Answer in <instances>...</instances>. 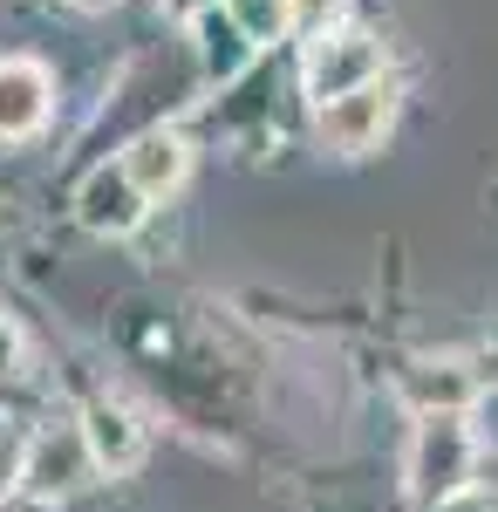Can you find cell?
<instances>
[{
    "label": "cell",
    "mask_w": 498,
    "mask_h": 512,
    "mask_svg": "<svg viewBox=\"0 0 498 512\" xmlns=\"http://www.w3.org/2000/svg\"><path fill=\"white\" fill-rule=\"evenodd\" d=\"M471 465H478V444L464 431V417H423L417 437H410V458H403L410 499L417 506H451V499H464Z\"/></svg>",
    "instance_id": "cell-1"
},
{
    "label": "cell",
    "mask_w": 498,
    "mask_h": 512,
    "mask_svg": "<svg viewBox=\"0 0 498 512\" xmlns=\"http://www.w3.org/2000/svg\"><path fill=\"white\" fill-rule=\"evenodd\" d=\"M96 472V458H89V437H82V417L76 424H41L28 437V451H21V492L41 499V506H55V499H76L82 485Z\"/></svg>",
    "instance_id": "cell-2"
},
{
    "label": "cell",
    "mask_w": 498,
    "mask_h": 512,
    "mask_svg": "<svg viewBox=\"0 0 498 512\" xmlns=\"http://www.w3.org/2000/svg\"><path fill=\"white\" fill-rule=\"evenodd\" d=\"M301 82H307V96H314V110L335 103V96L369 89V82H383V41L362 35V28H342V35H328V41H307Z\"/></svg>",
    "instance_id": "cell-3"
},
{
    "label": "cell",
    "mask_w": 498,
    "mask_h": 512,
    "mask_svg": "<svg viewBox=\"0 0 498 512\" xmlns=\"http://www.w3.org/2000/svg\"><path fill=\"white\" fill-rule=\"evenodd\" d=\"M389 123H396V82L383 76V82H369V89H355V96L321 103L314 110V137L335 158H362V151H376L389 137Z\"/></svg>",
    "instance_id": "cell-4"
},
{
    "label": "cell",
    "mask_w": 498,
    "mask_h": 512,
    "mask_svg": "<svg viewBox=\"0 0 498 512\" xmlns=\"http://www.w3.org/2000/svg\"><path fill=\"white\" fill-rule=\"evenodd\" d=\"M144 212H151V198L130 185V171H123V164H96V171L82 178V192H76V219L96 239L137 233V226H144Z\"/></svg>",
    "instance_id": "cell-5"
},
{
    "label": "cell",
    "mask_w": 498,
    "mask_h": 512,
    "mask_svg": "<svg viewBox=\"0 0 498 512\" xmlns=\"http://www.w3.org/2000/svg\"><path fill=\"white\" fill-rule=\"evenodd\" d=\"M55 82L35 55H0V144H21L48 123Z\"/></svg>",
    "instance_id": "cell-6"
},
{
    "label": "cell",
    "mask_w": 498,
    "mask_h": 512,
    "mask_svg": "<svg viewBox=\"0 0 498 512\" xmlns=\"http://www.w3.org/2000/svg\"><path fill=\"white\" fill-rule=\"evenodd\" d=\"M82 437H89V458H96V472L103 478H123L144 465V424L110 403V396H96L89 410H82Z\"/></svg>",
    "instance_id": "cell-7"
},
{
    "label": "cell",
    "mask_w": 498,
    "mask_h": 512,
    "mask_svg": "<svg viewBox=\"0 0 498 512\" xmlns=\"http://www.w3.org/2000/svg\"><path fill=\"white\" fill-rule=\"evenodd\" d=\"M123 171H130V185L151 198H171L185 185V171H192V144L178 137V130H144V137H130V151H123Z\"/></svg>",
    "instance_id": "cell-8"
},
{
    "label": "cell",
    "mask_w": 498,
    "mask_h": 512,
    "mask_svg": "<svg viewBox=\"0 0 498 512\" xmlns=\"http://www.w3.org/2000/svg\"><path fill=\"white\" fill-rule=\"evenodd\" d=\"M396 390H403V403H410L417 417H464V410H471V396H478V383H471V369H464V362L437 355V362H410Z\"/></svg>",
    "instance_id": "cell-9"
},
{
    "label": "cell",
    "mask_w": 498,
    "mask_h": 512,
    "mask_svg": "<svg viewBox=\"0 0 498 512\" xmlns=\"http://www.w3.org/2000/svg\"><path fill=\"white\" fill-rule=\"evenodd\" d=\"M192 35H198V69H205L212 82H232L246 62H253V41H246V28L226 14V0H219V7H198Z\"/></svg>",
    "instance_id": "cell-10"
},
{
    "label": "cell",
    "mask_w": 498,
    "mask_h": 512,
    "mask_svg": "<svg viewBox=\"0 0 498 512\" xmlns=\"http://www.w3.org/2000/svg\"><path fill=\"white\" fill-rule=\"evenodd\" d=\"M226 14L246 28V41H253V48H260V41L294 35V0H226Z\"/></svg>",
    "instance_id": "cell-11"
},
{
    "label": "cell",
    "mask_w": 498,
    "mask_h": 512,
    "mask_svg": "<svg viewBox=\"0 0 498 512\" xmlns=\"http://www.w3.org/2000/svg\"><path fill=\"white\" fill-rule=\"evenodd\" d=\"M342 0H294V35L307 41H328V35H342Z\"/></svg>",
    "instance_id": "cell-12"
},
{
    "label": "cell",
    "mask_w": 498,
    "mask_h": 512,
    "mask_svg": "<svg viewBox=\"0 0 498 512\" xmlns=\"http://www.w3.org/2000/svg\"><path fill=\"white\" fill-rule=\"evenodd\" d=\"M21 355H28V342H21V328L0 315V376H21Z\"/></svg>",
    "instance_id": "cell-13"
},
{
    "label": "cell",
    "mask_w": 498,
    "mask_h": 512,
    "mask_svg": "<svg viewBox=\"0 0 498 512\" xmlns=\"http://www.w3.org/2000/svg\"><path fill=\"white\" fill-rule=\"evenodd\" d=\"M76 7H89V14H103V7H116V0H76Z\"/></svg>",
    "instance_id": "cell-14"
}]
</instances>
